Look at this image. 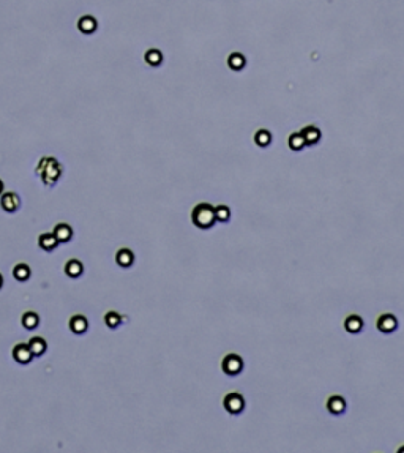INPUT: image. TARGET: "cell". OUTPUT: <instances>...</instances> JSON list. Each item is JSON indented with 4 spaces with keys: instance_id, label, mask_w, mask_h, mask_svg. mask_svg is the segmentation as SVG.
<instances>
[{
    "instance_id": "6da1fadb",
    "label": "cell",
    "mask_w": 404,
    "mask_h": 453,
    "mask_svg": "<svg viewBox=\"0 0 404 453\" xmlns=\"http://www.w3.org/2000/svg\"><path fill=\"white\" fill-rule=\"evenodd\" d=\"M191 221L199 229H210L216 223L215 207L208 202H201L191 212Z\"/></svg>"
},
{
    "instance_id": "7a4b0ae2",
    "label": "cell",
    "mask_w": 404,
    "mask_h": 453,
    "mask_svg": "<svg viewBox=\"0 0 404 453\" xmlns=\"http://www.w3.org/2000/svg\"><path fill=\"white\" fill-rule=\"evenodd\" d=\"M36 172H40L44 185L51 186L57 182L58 177H60L62 168H60V164L54 160V158H43L41 163L38 164V168H36Z\"/></svg>"
},
{
    "instance_id": "3957f363",
    "label": "cell",
    "mask_w": 404,
    "mask_h": 453,
    "mask_svg": "<svg viewBox=\"0 0 404 453\" xmlns=\"http://www.w3.org/2000/svg\"><path fill=\"white\" fill-rule=\"evenodd\" d=\"M221 369L228 376H237L243 371V359L238 354H228L221 362Z\"/></svg>"
},
{
    "instance_id": "277c9868",
    "label": "cell",
    "mask_w": 404,
    "mask_h": 453,
    "mask_svg": "<svg viewBox=\"0 0 404 453\" xmlns=\"http://www.w3.org/2000/svg\"><path fill=\"white\" fill-rule=\"evenodd\" d=\"M223 406L229 414L238 415V414H242L243 409H245V398L240 393H237V392H231V393H228L226 396H224Z\"/></svg>"
},
{
    "instance_id": "5b68a950",
    "label": "cell",
    "mask_w": 404,
    "mask_h": 453,
    "mask_svg": "<svg viewBox=\"0 0 404 453\" xmlns=\"http://www.w3.org/2000/svg\"><path fill=\"white\" fill-rule=\"evenodd\" d=\"M11 354H13V359L21 365L30 363L32 359H33V354L30 351V347H29V344H26V343H19V344L14 346Z\"/></svg>"
},
{
    "instance_id": "8992f818",
    "label": "cell",
    "mask_w": 404,
    "mask_h": 453,
    "mask_svg": "<svg viewBox=\"0 0 404 453\" xmlns=\"http://www.w3.org/2000/svg\"><path fill=\"white\" fill-rule=\"evenodd\" d=\"M396 327H398V321H396V318H395L393 314L385 313L382 316H379L377 329L382 332V333H392V332L396 330Z\"/></svg>"
},
{
    "instance_id": "52a82bcc",
    "label": "cell",
    "mask_w": 404,
    "mask_h": 453,
    "mask_svg": "<svg viewBox=\"0 0 404 453\" xmlns=\"http://www.w3.org/2000/svg\"><path fill=\"white\" fill-rule=\"evenodd\" d=\"M0 206H2V209L5 210V212L13 213L19 209L21 199L18 198V194H14V193H5L2 196V199H0Z\"/></svg>"
},
{
    "instance_id": "ba28073f",
    "label": "cell",
    "mask_w": 404,
    "mask_h": 453,
    "mask_svg": "<svg viewBox=\"0 0 404 453\" xmlns=\"http://www.w3.org/2000/svg\"><path fill=\"white\" fill-rule=\"evenodd\" d=\"M346 399H344L343 396H338V395H333V396H330L328 398V401H327V409H328V412H330L332 415H341V414H344V411H346Z\"/></svg>"
},
{
    "instance_id": "9c48e42d",
    "label": "cell",
    "mask_w": 404,
    "mask_h": 453,
    "mask_svg": "<svg viewBox=\"0 0 404 453\" xmlns=\"http://www.w3.org/2000/svg\"><path fill=\"white\" fill-rule=\"evenodd\" d=\"M78 29H79V32L81 33H84V35H92V33H95L96 32V29H98V22H96V19L93 18V16H82V18H79V21H78Z\"/></svg>"
},
{
    "instance_id": "30bf717a",
    "label": "cell",
    "mask_w": 404,
    "mask_h": 453,
    "mask_svg": "<svg viewBox=\"0 0 404 453\" xmlns=\"http://www.w3.org/2000/svg\"><path fill=\"white\" fill-rule=\"evenodd\" d=\"M52 234L56 236L58 243H66V242H70L71 237H73V229H71L70 224L58 223V224H56V228H54V231H52Z\"/></svg>"
},
{
    "instance_id": "8fae6325",
    "label": "cell",
    "mask_w": 404,
    "mask_h": 453,
    "mask_svg": "<svg viewBox=\"0 0 404 453\" xmlns=\"http://www.w3.org/2000/svg\"><path fill=\"white\" fill-rule=\"evenodd\" d=\"M70 329L74 335H82V333H86L88 329V321L86 319V316L76 314L70 319Z\"/></svg>"
},
{
    "instance_id": "7c38bea8",
    "label": "cell",
    "mask_w": 404,
    "mask_h": 453,
    "mask_svg": "<svg viewBox=\"0 0 404 453\" xmlns=\"http://www.w3.org/2000/svg\"><path fill=\"white\" fill-rule=\"evenodd\" d=\"M38 245H40L41 250H44V251H52V250H56V248H57L58 242H57L56 236L52 232H44V234H41V236L38 237Z\"/></svg>"
},
{
    "instance_id": "4fadbf2b",
    "label": "cell",
    "mask_w": 404,
    "mask_h": 453,
    "mask_svg": "<svg viewBox=\"0 0 404 453\" xmlns=\"http://www.w3.org/2000/svg\"><path fill=\"white\" fill-rule=\"evenodd\" d=\"M300 133H302V136H303L306 146H314V144H317V142L320 141V131H319V128L313 126V125L305 126Z\"/></svg>"
},
{
    "instance_id": "5bb4252c",
    "label": "cell",
    "mask_w": 404,
    "mask_h": 453,
    "mask_svg": "<svg viewBox=\"0 0 404 453\" xmlns=\"http://www.w3.org/2000/svg\"><path fill=\"white\" fill-rule=\"evenodd\" d=\"M27 344H29V347H30L33 357H41L48 349V344H46V341H44V338H41V336H33Z\"/></svg>"
},
{
    "instance_id": "9a60e30c",
    "label": "cell",
    "mask_w": 404,
    "mask_h": 453,
    "mask_svg": "<svg viewBox=\"0 0 404 453\" xmlns=\"http://www.w3.org/2000/svg\"><path fill=\"white\" fill-rule=\"evenodd\" d=\"M65 273L70 278H79L84 273V266H82V262L78 259H70L65 264Z\"/></svg>"
},
{
    "instance_id": "2e32d148",
    "label": "cell",
    "mask_w": 404,
    "mask_h": 453,
    "mask_svg": "<svg viewBox=\"0 0 404 453\" xmlns=\"http://www.w3.org/2000/svg\"><path fill=\"white\" fill-rule=\"evenodd\" d=\"M344 329H346L349 333H358L363 329V319L357 314H350L349 318L344 321Z\"/></svg>"
},
{
    "instance_id": "e0dca14e",
    "label": "cell",
    "mask_w": 404,
    "mask_h": 453,
    "mask_svg": "<svg viewBox=\"0 0 404 453\" xmlns=\"http://www.w3.org/2000/svg\"><path fill=\"white\" fill-rule=\"evenodd\" d=\"M115 261L120 267H131V264L134 262V254L128 248H120L115 254Z\"/></svg>"
},
{
    "instance_id": "ac0fdd59",
    "label": "cell",
    "mask_w": 404,
    "mask_h": 453,
    "mask_svg": "<svg viewBox=\"0 0 404 453\" xmlns=\"http://www.w3.org/2000/svg\"><path fill=\"white\" fill-rule=\"evenodd\" d=\"M30 275H32V270L24 262L18 264V266H14L13 269V276L16 278L18 281H27L29 278H30Z\"/></svg>"
},
{
    "instance_id": "d6986e66",
    "label": "cell",
    "mask_w": 404,
    "mask_h": 453,
    "mask_svg": "<svg viewBox=\"0 0 404 453\" xmlns=\"http://www.w3.org/2000/svg\"><path fill=\"white\" fill-rule=\"evenodd\" d=\"M21 322H22V326H24L27 330H33V329L38 327V324H40V316L36 314V313H33V311H27V313L22 314Z\"/></svg>"
},
{
    "instance_id": "ffe728a7",
    "label": "cell",
    "mask_w": 404,
    "mask_h": 453,
    "mask_svg": "<svg viewBox=\"0 0 404 453\" xmlns=\"http://www.w3.org/2000/svg\"><path fill=\"white\" fill-rule=\"evenodd\" d=\"M122 321H123L122 316L115 311H108L104 314V324H106L109 329H117L122 324Z\"/></svg>"
},
{
    "instance_id": "44dd1931",
    "label": "cell",
    "mask_w": 404,
    "mask_h": 453,
    "mask_svg": "<svg viewBox=\"0 0 404 453\" xmlns=\"http://www.w3.org/2000/svg\"><path fill=\"white\" fill-rule=\"evenodd\" d=\"M305 146H306V142L303 139L302 133H292V134L289 136V147L292 149V150H295V152L302 150Z\"/></svg>"
},
{
    "instance_id": "7402d4cb",
    "label": "cell",
    "mask_w": 404,
    "mask_h": 453,
    "mask_svg": "<svg viewBox=\"0 0 404 453\" xmlns=\"http://www.w3.org/2000/svg\"><path fill=\"white\" fill-rule=\"evenodd\" d=\"M215 216H216V221L226 223L231 218V209L228 206H224V204H220V206L215 207Z\"/></svg>"
},
{
    "instance_id": "603a6c76",
    "label": "cell",
    "mask_w": 404,
    "mask_h": 453,
    "mask_svg": "<svg viewBox=\"0 0 404 453\" xmlns=\"http://www.w3.org/2000/svg\"><path fill=\"white\" fill-rule=\"evenodd\" d=\"M254 142H256L259 147H267L272 142V134L267 130H259L254 134Z\"/></svg>"
},
{
    "instance_id": "cb8c5ba5",
    "label": "cell",
    "mask_w": 404,
    "mask_h": 453,
    "mask_svg": "<svg viewBox=\"0 0 404 453\" xmlns=\"http://www.w3.org/2000/svg\"><path fill=\"white\" fill-rule=\"evenodd\" d=\"M228 63H229L231 68H232V70L238 71V70H242V68L245 66V57L242 54H238V52H234V54L229 56Z\"/></svg>"
},
{
    "instance_id": "d4e9b609",
    "label": "cell",
    "mask_w": 404,
    "mask_h": 453,
    "mask_svg": "<svg viewBox=\"0 0 404 453\" xmlns=\"http://www.w3.org/2000/svg\"><path fill=\"white\" fill-rule=\"evenodd\" d=\"M161 60H163V56H161V52H160L158 49H150V51H147V54H145V62H147L148 65L158 66V65L161 63Z\"/></svg>"
},
{
    "instance_id": "484cf974",
    "label": "cell",
    "mask_w": 404,
    "mask_h": 453,
    "mask_svg": "<svg viewBox=\"0 0 404 453\" xmlns=\"http://www.w3.org/2000/svg\"><path fill=\"white\" fill-rule=\"evenodd\" d=\"M2 193H3V182L0 180V194H2Z\"/></svg>"
},
{
    "instance_id": "4316f807",
    "label": "cell",
    "mask_w": 404,
    "mask_h": 453,
    "mask_svg": "<svg viewBox=\"0 0 404 453\" xmlns=\"http://www.w3.org/2000/svg\"><path fill=\"white\" fill-rule=\"evenodd\" d=\"M2 286H3V276L0 275V288H2Z\"/></svg>"
}]
</instances>
